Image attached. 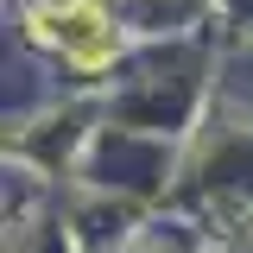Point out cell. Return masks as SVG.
Masks as SVG:
<instances>
[{"mask_svg":"<svg viewBox=\"0 0 253 253\" xmlns=\"http://www.w3.org/2000/svg\"><path fill=\"white\" fill-rule=\"evenodd\" d=\"M19 32H26V44L51 51L76 76H101L126 51V32L108 13V0H26Z\"/></svg>","mask_w":253,"mask_h":253,"instance_id":"6da1fadb","label":"cell"}]
</instances>
